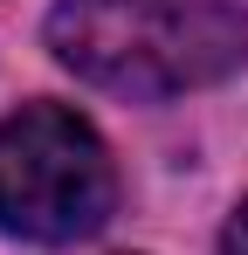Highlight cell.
<instances>
[{
	"label": "cell",
	"mask_w": 248,
	"mask_h": 255,
	"mask_svg": "<svg viewBox=\"0 0 248 255\" xmlns=\"http://www.w3.org/2000/svg\"><path fill=\"white\" fill-rule=\"evenodd\" d=\"M41 35L83 83L165 104L248 69V7L235 0H55Z\"/></svg>",
	"instance_id": "cell-1"
},
{
	"label": "cell",
	"mask_w": 248,
	"mask_h": 255,
	"mask_svg": "<svg viewBox=\"0 0 248 255\" xmlns=\"http://www.w3.org/2000/svg\"><path fill=\"white\" fill-rule=\"evenodd\" d=\"M118 214V166L69 104H21L0 118V228L35 249L104 235Z\"/></svg>",
	"instance_id": "cell-2"
},
{
	"label": "cell",
	"mask_w": 248,
	"mask_h": 255,
	"mask_svg": "<svg viewBox=\"0 0 248 255\" xmlns=\"http://www.w3.org/2000/svg\"><path fill=\"white\" fill-rule=\"evenodd\" d=\"M221 255H248V200L235 207V221L221 228Z\"/></svg>",
	"instance_id": "cell-3"
}]
</instances>
